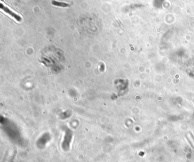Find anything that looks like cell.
Returning <instances> with one entry per match:
<instances>
[{"instance_id":"cell-1","label":"cell","mask_w":194,"mask_h":162,"mask_svg":"<svg viewBox=\"0 0 194 162\" xmlns=\"http://www.w3.org/2000/svg\"><path fill=\"white\" fill-rule=\"evenodd\" d=\"M1 9H2L5 12L9 14L10 15H11L12 17H13L14 18H15L16 20H17V21L20 22L21 20H22L21 17L19 15L16 14V13H14V12H13L12 11H11V10H10L9 8H8L7 7H6L5 6H3L2 4H1Z\"/></svg>"},{"instance_id":"cell-2","label":"cell","mask_w":194,"mask_h":162,"mask_svg":"<svg viewBox=\"0 0 194 162\" xmlns=\"http://www.w3.org/2000/svg\"><path fill=\"white\" fill-rule=\"evenodd\" d=\"M51 3L54 6H59V7H62V8H68V7L70 6V5L68 4V3H67L59 2V1H55V0H53L51 2Z\"/></svg>"}]
</instances>
